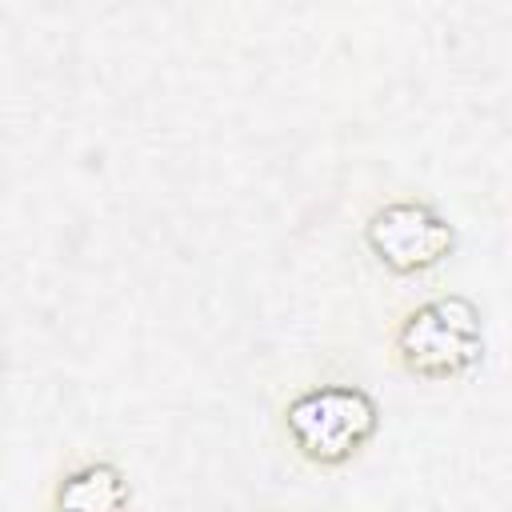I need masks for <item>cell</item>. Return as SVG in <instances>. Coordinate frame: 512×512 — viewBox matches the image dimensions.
<instances>
[{
  "mask_svg": "<svg viewBox=\"0 0 512 512\" xmlns=\"http://www.w3.org/2000/svg\"><path fill=\"white\" fill-rule=\"evenodd\" d=\"M388 364L424 384H452L484 360V316L464 292H436L404 304L384 332Z\"/></svg>",
  "mask_w": 512,
  "mask_h": 512,
  "instance_id": "obj_1",
  "label": "cell"
},
{
  "mask_svg": "<svg viewBox=\"0 0 512 512\" xmlns=\"http://www.w3.org/2000/svg\"><path fill=\"white\" fill-rule=\"evenodd\" d=\"M380 420V400L348 380L304 384L276 408V424L292 456L320 472L360 460L376 440Z\"/></svg>",
  "mask_w": 512,
  "mask_h": 512,
  "instance_id": "obj_2",
  "label": "cell"
},
{
  "mask_svg": "<svg viewBox=\"0 0 512 512\" xmlns=\"http://www.w3.org/2000/svg\"><path fill=\"white\" fill-rule=\"evenodd\" d=\"M360 240L384 272L424 276L456 256L460 232L428 196H388L364 216Z\"/></svg>",
  "mask_w": 512,
  "mask_h": 512,
  "instance_id": "obj_3",
  "label": "cell"
},
{
  "mask_svg": "<svg viewBox=\"0 0 512 512\" xmlns=\"http://www.w3.org/2000/svg\"><path fill=\"white\" fill-rule=\"evenodd\" d=\"M128 504H132L128 472L112 456L76 452L56 468L44 512H128Z\"/></svg>",
  "mask_w": 512,
  "mask_h": 512,
  "instance_id": "obj_4",
  "label": "cell"
}]
</instances>
